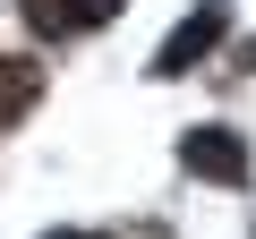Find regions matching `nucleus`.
Returning <instances> with one entry per match:
<instances>
[{
	"instance_id": "obj_1",
	"label": "nucleus",
	"mask_w": 256,
	"mask_h": 239,
	"mask_svg": "<svg viewBox=\"0 0 256 239\" xmlns=\"http://www.w3.org/2000/svg\"><path fill=\"white\" fill-rule=\"evenodd\" d=\"M180 162H188L196 180H214V188H239V180H248V146H239L230 128H188V137H180Z\"/></svg>"
},
{
	"instance_id": "obj_2",
	"label": "nucleus",
	"mask_w": 256,
	"mask_h": 239,
	"mask_svg": "<svg viewBox=\"0 0 256 239\" xmlns=\"http://www.w3.org/2000/svg\"><path fill=\"white\" fill-rule=\"evenodd\" d=\"M18 9H26V26L34 34H94L102 18H120V0H18Z\"/></svg>"
},
{
	"instance_id": "obj_3",
	"label": "nucleus",
	"mask_w": 256,
	"mask_h": 239,
	"mask_svg": "<svg viewBox=\"0 0 256 239\" xmlns=\"http://www.w3.org/2000/svg\"><path fill=\"white\" fill-rule=\"evenodd\" d=\"M214 43H222V9H196V18H188V26H180V34L154 52V77H180V68H196Z\"/></svg>"
},
{
	"instance_id": "obj_4",
	"label": "nucleus",
	"mask_w": 256,
	"mask_h": 239,
	"mask_svg": "<svg viewBox=\"0 0 256 239\" xmlns=\"http://www.w3.org/2000/svg\"><path fill=\"white\" fill-rule=\"evenodd\" d=\"M34 94H43V68L34 60H0V128H18Z\"/></svg>"
},
{
	"instance_id": "obj_5",
	"label": "nucleus",
	"mask_w": 256,
	"mask_h": 239,
	"mask_svg": "<svg viewBox=\"0 0 256 239\" xmlns=\"http://www.w3.org/2000/svg\"><path fill=\"white\" fill-rule=\"evenodd\" d=\"M52 239H94V230H52Z\"/></svg>"
},
{
	"instance_id": "obj_6",
	"label": "nucleus",
	"mask_w": 256,
	"mask_h": 239,
	"mask_svg": "<svg viewBox=\"0 0 256 239\" xmlns=\"http://www.w3.org/2000/svg\"><path fill=\"white\" fill-rule=\"evenodd\" d=\"M248 60H256V43H248Z\"/></svg>"
}]
</instances>
